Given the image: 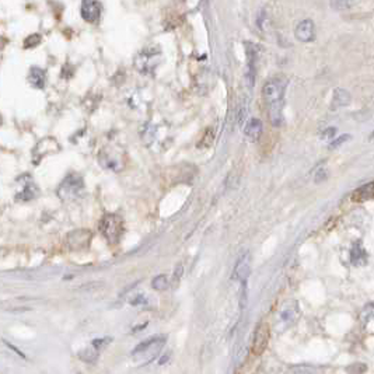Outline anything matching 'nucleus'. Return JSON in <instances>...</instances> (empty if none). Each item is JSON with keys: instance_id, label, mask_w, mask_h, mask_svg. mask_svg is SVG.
Here are the masks:
<instances>
[{"instance_id": "obj_26", "label": "nucleus", "mask_w": 374, "mask_h": 374, "mask_svg": "<svg viewBox=\"0 0 374 374\" xmlns=\"http://www.w3.org/2000/svg\"><path fill=\"white\" fill-rule=\"evenodd\" d=\"M132 306H139V304H146V297L143 295H137L135 299L131 300Z\"/></svg>"}, {"instance_id": "obj_6", "label": "nucleus", "mask_w": 374, "mask_h": 374, "mask_svg": "<svg viewBox=\"0 0 374 374\" xmlns=\"http://www.w3.org/2000/svg\"><path fill=\"white\" fill-rule=\"evenodd\" d=\"M68 247L72 251H81V249L89 248L91 241V232L85 228L74 230L68 236Z\"/></svg>"}, {"instance_id": "obj_27", "label": "nucleus", "mask_w": 374, "mask_h": 374, "mask_svg": "<svg viewBox=\"0 0 374 374\" xmlns=\"http://www.w3.org/2000/svg\"><path fill=\"white\" fill-rule=\"evenodd\" d=\"M182 271H184V268H182V265H178V267L176 268V275H174V282H178L180 279H181L182 276Z\"/></svg>"}, {"instance_id": "obj_5", "label": "nucleus", "mask_w": 374, "mask_h": 374, "mask_svg": "<svg viewBox=\"0 0 374 374\" xmlns=\"http://www.w3.org/2000/svg\"><path fill=\"white\" fill-rule=\"evenodd\" d=\"M269 338H271V327L269 324L262 321L256 325L255 332L252 335V343H251V352L260 356L264 352L267 351L268 343H269Z\"/></svg>"}, {"instance_id": "obj_11", "label": "nucleus", "mask_w": 374, "mask_h": 374, "mask_svg": "<svg viewBox=\"0 0 374 374\" xmlns=\"http://www.w3.org/2000/svg\"><path fill=\"white\" fill-rule=\"evenodd\" d=\"M262 131H264V126H262V121L258 118H251L245 124V128H244V135L245 137L251 140V142H256L262 135Z\"/></svg>"}, {"instance_id": "obj_15", "label": "nucleus", "mask_w": 374, "mask_h": 374, "mask_svg": "<svg viewBox=\"0 0 374 374\" xmlns=\"http://www.w3.org/2000/svg\"><path fill=\"white\" fill-rule=\"evenodd\" d=\"M28 81L35 89H44L46 84V74L45 72L40 68H33L30 70Z\"/></svg>"}, {"instance_id": "obj_24", "label": "nucleus", "mask_w": 374, "mask_h": 374, "mask_svg": "<svg viewBox=\"0 0 374 374\" xmlns=\"http://www.w3.org/2000/svg\"><path fill=\"white\" fill-rule=\"evenodd\" d=\"M109 342H111V338H101V339H94L93 340V343L91 345L97 348L98 351L101 352L104 351L108 345H109Z\"/></svg>"}, {"instance_id": "obj_12", "label": "nucleus", "mask_w": 374, "mask_h": 374, "mask_svg": "<svg viewBox=\"0 0 374 374\" xmlns=\"http://www.w3.org/2000/svg\"><path fill=\"white\" fill-rule=\"evenodd\" d=\"M156 57H157V51L156 49H146V51L140 53L139 56L136 57V66L137 69L142 72V73H146L149 72L150 69L154 68L153 63H150L152 61H156Z\"/></svg>"}, {"instance_id": "obj_7", "label": "nucleus", "mask_w": 374, "mask_h": 374, "mask_svg": "<svg viewBox=\"0 0 374 374\" xmlns=\"http://www.w3.org/2000/svg\"><path fill=\"white\" fill-rule=\"evenodd\" d=\"M102 6L98 0H83L81 2V17L87 23H97L101 17Z\"/></svg>"}, {"instance_id": "obj_23", "label": "nucleus", "mask_w": 374, "mask_h": 374, "mask_svg": "<svg viewBox=\"0 0 374 374\" xmlns=\"http://www.w3.org/2000/svg\"><path fill=\"white\" fill-rule=\"evenodd\" d=\"M41 41H42V37L40 34H31L28 35L25 41H24V46L30 49V48H34V46L40 45Z\"/></svg>"}, {"instance_id": "obj_16", "label": "nucleus", "mask_w": 374, "mask_h": 374, "mask_svg": "<svg viewBox=\"0 0 374 374\" xmlns=\"http://www.w3.org/2000/svg\"><path fill=\"white\" fill-rule=\"evenodd\" d=\"M351 102V94L343 89H336L332 98V109H336L339 107H346Z\"/></svg>"}, {"instance_id": "obj_25", "label": "nucleus", "mask_w": 374, "mask_h": 374, "mask_svg": "<svg viewBox=\"0 0 374 374\" xmlns=\"http://www.w3.org/2000/svg\"><path fill=\"white\" fill-rule=\"evenodd\" d=\"M280 317H282V320H284V321H292V320L295 318V311L290 310V308H283V311L280 314Z\"/></svg>"}, {"instance_id": "obj_4", "label": "nucleus", "mask_w": 374, "mask_h": 374, "mask_svg": "<svg viewBox=\"0 0 374 374\" xmlns=\"http://www.w3.org/2000/svg\"><path fill=\"white\" fill-rule=\"evenodd\" d=\"M84 189V182L83 178L79 174H70L65 178V181L61 184V187L57 189V195L59 198L63 200H70L80 196V193Z\"/></svg>"}, {"instance_id": "obj_29", "label": "nucleus", "mask_w": 374, "mask_h": 374, "mask_svg": "<svg viewBox=\"0 0 374 374\" xmlns=\"http://www.w3.org/2000/svg\"><path fill=\"white\" fill-rule=\"evenodd\" d=\"M346 139H348V136H346V135H345V136H340L339 137V140H335L334 143H331V148H332V149L336 148L338 145H340V143H342V142H345Z\"/></svg>"}, {"instance_id": "obj_21", "label": "nucleus", "mask_w": 374, "mask_h": 374, "mask_svg": "<svg viewBox=\"0 0 374 374\" xmlns=\"http://www.w3.org/2000/svg\"><path fill=\"white\" fill-rule=\"evenodd\" d=\"M351 258L355 264H362L366 260V254H364V251H363V248L359 244H355V247L351 251Z\"/></svg>"}, {"instance_id": "obj_28", "label": "nucleus", "mask_w": 374, "mask_h": 374, "mask_svg": "<svg viewBox=\"0 0 374 374\" xmlns=\"http://www.w3.org/2000/svg\"><path fill=\"white\" fill-rule=\"evenodd\" d=\"M327 177V174H325V171L324 170H320L317 171V176H315V182H320L321 180H324Z\"/></svg>"}, {"instance_id": "obj_18", "label": "nucleus", "mask_w": 374, "mask_h": 374, "mask_svg": "<svg viewBox=\"0 0 374 374\" xmlns=\"http://www.w3.org/2000/svg\"><path fill=\"white\" fill-rule=\"evenodd\" d=\"M329 5L335 12H343L353 6V0H329Z\"/></svg>"}, {"instance_id": "obj_13", "label": "nucleus", "mask_w": 374, "mask_h": 374, "mask_svg": "<svg viewBox=\"0 0 374 374\" xmlns=\"http://www.w3.org/2000/svg\"><path fill=\"white\" fill-rule=\"evenodd\" d=\"M371 198H374V182H368L366 185H363L352 195V199L355 202H364V200Z\"/></svg>"}, {"instance_id": "obj_14", "label": "nucleus", "mask_w": 374, "mask_h": 374, "mask_svg": "<svg viewBox=\"0 0 374 374\" xmlns=\"http://www.w3.org/2000/svg\"><path fill=\"white\" fill-rule=\"evenodd\" d=\"M360 321H362L363 328L366 329V332L374 334V304H370L363 310Z\"/></svg>"}, {"instance_id": "obj_19", "label": "nucleus", "mask_w": 374, "mask_h": 374, "mask_svg": "<svg viewBox=\"0 0 374 374\" xmlns=\"http://www.w3.org/2000/svg\"><path fill=\"white\" fill-rule=\"evenodd\" d=\"M152 287L154 290H159V292H163V290L168 289V279L165 275H159L153 279L152 282Z\"/></svg>"}, {"instance_id": "obj_8", "label": "nucleus", "mask_w": 374, "mask_h": 374, "mask_svg": "<svg viewBox=\"0 0 374 374\" xmlns=\"http://www.w3.org/2000/svg\"><path fill=\"white\" fill-rule=\"evenodd\" d=\"M295 35L300 42H311L315 38V27L312 20H303L297 24L295 30Z\"/></svg>"}, {"instance_id": "obj_2", "label": "nucleus", "mask_w": 374, "mask_h": 374, "mask_svg": "<svg viewBox=\"0 0 374 374\" xmlns=\"http://www.w3.org/2000/svg\"><path fill=\"white\" fill-rule=\"evenodd\" d=\"M165 340L164 338L161 336H154V338H150V339L145 340L140 345H137L133 351H132V355L136 359L137 362L140 363H150L152 360H154L157 355H159L160 349L164 346Z\"/></svg>"}, {"instance_id": "obj_1", "label": "nucleus", "mask_w": 374, "mask_h": 374, "mask_svg": "<svg viewBox=\"0 0 374 374\" xmlns=\"http://www.w3.org/2000/svg\"><path fill=\"white\" fill-rule=\"evenodd\" d=\"M287 81L284 77H273L268 80L262 87V96L268 104V107L273 105H283L284 90H286Z\"/></svg>"}, {"instance_id": "obj_20", "label": "nucleus", "mask_w": 374, "mask_h": 374, "mask_svg": "<svg viewBox=\"0 0 374 374\" xmlns=\"http://www.w3.org/2000/svg\"><path fill=\"white\" fill-rule=\"evenodd\" d=\"M35 191H37V188L33 182H30L27 184L25 187H24L23 192L18 193V199H21V200H30V199L35 198Z\"/></svg>"}, {"instance_id": "obj_17", "label": "nucleus", "mask_w": 374, "mask_h": 374, "mask_svg": "<svg viewBox=\"0 0 374 374\" xmlns=\"http://www.w3.org/2000/svg\"><path fill=\"white\" fill-rule=\"evenodd\" d=\"M98 353H100V351H98L97 348H94V346L91 345L90 348H87V349H84V351L80 352L79 357L81 359V360H84V362L91 363V362H94V360H97V357H98Z\"/></svg>"}, {"instance_id": "obj_9", "label": "nucleus", "mask_w": 374, "mask_h": 374, "mask_svg": "<svg viewBox=\"0 0 374 374\" xmlns=\"http://www.w3.org/2000/svg\"><path fill=\"white\" fill-rule=\"evenodd\" d=\"M245 53H247V66H248V73L247 77L249 80V85L254 84V77H255V66L256 59H258V48L252 42H245Z\"/></svg>"}, {"instance_id": "obj_3", "label": "nucleus", "mask_w": 374, "mask_h": 374, "mask_svg": "<svg viewBox=\"0 0 374 374\" xmlns=\"http://www.w3.org/2000/svg\"><path fill=\"white\" fill-rule=\"evenodd\" d=\"M100 232L109 244L118 243L124 234V221L117 215H105L100 221Z\"/></svg>"}, {"instance_id": "obj_10", "label": "nucleus", "mask_w": 374, "mask_h": 374, "mask_svg": "<svg viewBox=\"0 0 374 374\" xmlns=\"http://www.w3.org/2000/svg\"><path fill=\"white\" fill-rule=\"evenodd\" d=\"M249 272H251V256H249V252H245L234 267V278L237 279L238 282L245 284Z\"/></svg>"}, {"instance_id": "obj_22", "label": "nucleus", "mask_w": 374, "mask_h": 374, "mask_svg": "<svg viewBox=\"0 0 374 374\" xmlns=\"http://www.w3.org/2000/svg\"><path fill=\"white\" fill-rule=\"evenodd\" d=\"M213 140H215V133L212 129H208V131L205 132L204 137H202V140L200 143H198V148H210L212 145H213Z\"/></svg>"}]
</instances>
